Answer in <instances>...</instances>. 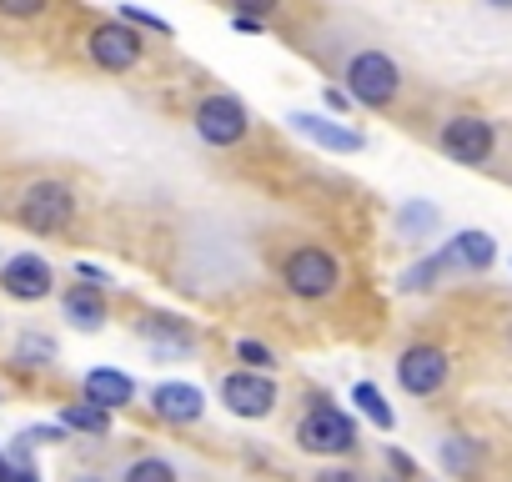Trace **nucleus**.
<instances>
[{
	"label": "nucleus",
	"instance_id": "obj_32",
	"mask_svg": "<svg viewBox=\"0 0 512 482\" xmlns=\"http://www.w3.org/2000/svg\"><path fill=\"white\" fill-rule=\"evenodd\" d=\"M322 101L332 106V116H347V111H352V96H347L342 86H327V91H322Z\"/></svg>",
	"mask_w": 512,
	"mask_h": 482
},
{
	"label": "nucleus",
	"instance_id": "obj_27",
	"mask_svg": "<svg viewBox=\"0 0 512 482\" xmlns=\"http://www.w3.org/2000/svg\"><path fill=\"white\" fill-rule=\"evenodd\" d=\"M71 432L61 427V422H31V427H21L16 437H11V447H26V452H36V447H51V442H66Z\"/></svg>",
	"mask_w": 512,
	"mask_h": 482
},
{
	"label": "nucleus",
	"instance_id": "obj_31",
	"mask_svg": "<svg viewBox=\"0 0 512 482\" xmlns=\"http://www.w3.org/2000/svg\"><path fill=\"white\" fill-rule=\"evenodd\" d=\"M382 457H387V467H392V477H407V482L417 477V462H412V457H407L402 447H387Z\"/></svg>",
	"mask_w": 512,
	"mask_h": 482
},
{
	"label": "nucleus",
	"instance_id": "obj_2",
	"mask_svg": "<svg viewBox=\"0 0 512 482\" xmlns=\"http://www.w3.org/2000/svg\"><path fill=\"white\" fill-rule=\"evenodd\" d=\"M292 442H297L302 452H312V457H352V452L362 447V427H357L352 412H342V407L322 392V397H312V407L297 417Z\"/></svg>",
	"mask_w": 512,
	"mask_h": 482
},
{
	"label": "nucleus",
	"instance_id": "obj_8",
	"mask_svg": "<svg viewBox=\"0 0 512 482\" xmlns=\"http://www.w3.org/2000/svg\"><path fill=\"white\" fill-rule=\"evenodd\" d=\"M216 397H221V407H226L231 417H241V422H262V417L277 412V402H282V382H277L272 372L236 367V372H226V377L216 382Z\"/></svg>",
	"mask_w": 512,
	"mask_h": 482
},
{
	"label": "nucleus",
	"instance_id": "obj_5",
	"mask_svg": "<svg viewBox=\"0 0 512 482\" xmlns=\"http://www.w3.org/2000/svg\"><path fill=\"white\" fill-rule=\"evenodd\" d=\"M191 131L201 136V146H211V151H231V146H241V141L251 136V111H246L241 96H231V91H211V96L196 101V111H191Z\"/></svg>",
	"mask_w": 512,
	"mask_h": 482
},
{
	"label": "nucleus",
	"instance_id": "obj_35",
	"mask_svg": "<svg viewBox=\"0 0 512 482\" xmlns=\"http://www.w3.org/2000/svg\"><path fill=\"white\" fill-rule=\"evenodd\" d=\"M482 6H492V11H512V0H482Z\"/></svg>",
	"mask_w": 512,
	"mask_h": 482
},
{
	"label": "nucleus",
	"instance_id": "obj_6",
	"mask_svg": "<svg viewBox=\"0 0 512 482\" xmlns=\"http://www.w3.org/2000/svg\"><path fill=\"white\" fill-rule=\"evenodd\" d=\"M437 151H442L447 161H457V166L482 171V166H492V156H497V121H487V116H477V111H457V116H447V121L437 126Z\"/></svg>",
	"mask_w": 512,
	"mask_h": 482
},
{
	"label": "nucleus",
	"instance_id": "obj_16",
	"mask_svg": "<svg viewBox=\"0 0 512 482\" xmlns=\"http://www.w3.org/2000/svg\"><path fill=\"white\" fill-rule=\"evenodd\" d=\"M61 317H66L76 332H101V327L111 322V302H106V292H96V287H86V282H71V287L61 292Z\"/></svg>",
	"mask_w": 512,
	"mask_h": 482
},
{
	"label": "nucleus",
	"instance_id": "obj_25",
	"mask_svg": "<svg viewBox=\"0 0 512 482\" xmlns=\"http://www.w3.org/2000/svg\"><path fill=\"white\" fill-rule=\"evenodd\" d=\"M116 16H121L126 26H136L141 36H161V41H171V36H176V26H171L166 16H156V11H141V6H131V0H126V6H121Z\"/></svg>",
	"mask_w": 512,
	"mask_h": 482
},
{
	"label": "nucleus",
	"instance_id": "obj_24",
	"mask_svg": "<svg viewBox=\"0 0 512 482\" xmlns=\"http://www.w3.org/2000/svg\"><path fill=\"white\" fill-rule=\"evenodd\" d=\"M0 482H41V467L31 462L26 447L0 442Z\"/></svg>",
	"mask_w": 512,
	"mask_h": 482
},
{
	"label": "nucleus",
	"instance_id": "obj_14",
	"mask_svg": "<svg viewBox=\"0 0 512 482\" xmlns=\"http://www.w3.org/2000/svg\"><path fill=\"white\" fill-rule=\"evenodd\" d=\"M437 252H442L447 272L482 277V272H492V262H497V241H492V231H477V226H467V231H452V236L442 241Z\"/></svg>",
	"mask_w": 512,
	"mask_h": 482
},
{
	"label": "nucleus",
	"instance_id": "obj_19",
	"mask_svg": "<svg viewBox=\"0 0 512 482\" xmlns=\"http://www.w3.org/2000/svg\"><path fill=\"white\" fill-rule=\"evenodd\" d=\"M352 407L362 412V422H372L377 432H397V412H392V402H387V392L377 387V382H352Z\"/></svg>",
	"mask_w": 512,
	"mask_h": 482
},
{
	"label": "nucleus",
	"instance_id": "obj_22",
	"mask_svg": "<svg viewBox=\"0 0 512 482\" xmlns=\"http://www.w3.org/2000/svg\"><path fill=\"white\" fill-rule=\"evenodd\" d=\"M442 277H452V272H447V262H442V252H427L422 262H412V267L397 277V287H402L407 297H422V292H432Z\"/></svg>",
	"mask_w": 512,
	"mask_h": 482
},
{
	"label": "nucleus",
	"instance_id": "obj_4",
	"mask_svg": "<svg viewBox=\"0 0 512 482\" xmlns=\"http://www.w3.org/2000/svg\"><path fill=\"white\" fill-rule=\"evenodd\" d=\"M282 287L297 302H332L342 292V262L337 252L317 247V241H302L282 257Z\"/></svg>",
	"mask_w": 512,
	"mask_h": 482
},
{
	"label": "nucleus",
	"instance_id": "obj_18",
	"mask_svg": "<svg viewBox=\"0 0 512 482\" xmlns=\"http://www.w3.org/2000/svg\"><path fill=\"white\" fill-rule=\"evenodd\" d=\"M56 422H61L71 437H96V442H101V437H111V412H106V407H96V402H86V397H81V402H66Z\"/></svg>",
	"mask_w": 512,
	"mask_h": 482
},
{
	"label": "nucleus",
	"instance_id": "obj_28",
	"mask_svg": "<svg viewBox=\"0 0 512 482\" xmlns=\"http://www.w3.org/2000/svg\"><path fill=\"white\" fill-rule=\"evenodd\" d=\"M51 11V0H0V21H16V26H31Z\"/></svg>",
	"mask_w": 512,
	"mask_h": 482
},
{
	"label": "nucleus",
	"instance_id": "obj_1",
	"mask_svg": "<svg viewBox=\"0 0 512 482\" xmlns=\"http://www.w3.org/2000/svg\"><path fill=\"white\" fill-rule=\"evenodd\" d=\"M402 86H407L402 66H397L387 51H377V46L352 51L347 66H342V91H347L352 106H362V111H392L397 96H402Z\"/></svg>",
	"mask_w": 512,
	"mask_h": 482
},
{
	"label": "nucleus",
	"instance_id": "obj_34",
	"mask_svg": "<svg viewBox=\"0 0 512 482\" xmlns=\"http://www.w3.org/2000/svg\"><path fill=\"white\" fill-rule=\"evenodd\" d=\"M231 31H241V36H267V21H256V16H231Z\"/></svg>",
	"mask_w": 512,
	"mask_h": 482
},
{
	"label": "nucleus",
	"instance_id": "obj_37",
	"mask_svg": "<svg viewBox=\"0 0 512 482\" xmlns=\"http://www.w3.org/2000/svg\"><path fill=\"white\" fill-rule=\"evenodd\" d=\"M507 347H512V317H507Z\"/></svg>",
	"mask_w": 512,
	"mask_h": 482
},
{
	"label": "nucleus",
	"instance_id": "obj_3",
	"mask_svg": "<svg viewBox=\"0 0 512 482\" xmlns=\"http://www.w3.org/2000/svg\"><path fill=\"white\" fill-rule=\"evenodd\" d=\"M76 211H81V196H76V186L61 181V176L31 181V186L21 191V201H16V221H21V231H31V236H66V231L76 226Z\"/></svg>",
	"mask_w": 512,
	"mask_h": 482
},
{
	"label": "nucleus",
	"instance_id": "obj_36",
	"mask_svg": "<svg viewBox=\"0 0 512 482\" xmlns=\"http://www.w3.org/2000/svg\"><path fill=\"white\" fill-rule=\"evenodd\" d=\"M71 482H101V477H96V472H76Z\"/></svg>",
	"mask_w": 512,
	"mask_h": 482
},
{
	"label": "nucleus",
	"instance_id": "obj_10",
	"mask_svg": "<svg viewBox=\"0 0 512 482\" xmlns=\"http://www.w3.org/2000/svg\"><path fill=\"white\" fill-rule=\"evenodd\" d=\"M0 292H6L11 302H26V307L46 302L56 292V272L41 252H16V257L0 262Z\"/></svg>",
	"mask_w": 512,
	"mask_h": 482
},
{
	"label": "nucleus",
	"instance_id": "obj_11",
	"mask_svg": "<svg viewBox=\"0 0 512 482\" xmlns=\"http://www.w3.org/2000/svg\"><path fill=\"white\" fill-rule=\"evenodd\" d=\"M136 332H141V342H146L156 357H166V362H186V357L201 347V332H196L186 317H176V312H146V317L136 322Z\"/></svg>",
	"mask_w": 512,
	"mask_h": 482
},
{
	"label": "nucleus",
	"instance_id": "obj_7",
	"mask_svg": "<svg viewBox=\"0 0 512 482\" xmlns=\"http://www.w3.org/2000/svg\"><path fill=\"white\" fill-rule=\"evenodd\" d=\"M81 46H86V61H91L96 71H106V76H126V71H136L141 56H146V36H141L136 26H126L121 16L96 21V26L81 36Z\"/></svg>",
	"mask_w": 512,
	"mask_h": 482
},
{
	"label": "nucleus",
	"instance_id": "obj_20",
	"mask_svg": "<svg viewBox=\"0 0 512 482\" xmlns=\"http://www.w3.org/2000/svg\"><path fill=\"white\" fill-rule=\"evenodd\" d=\"M442 226V211L432 206V201H402V211H397V231H402V241H412V247H417V241H432V231Z\"/></svg>",
	"mask_w": 512,
	"mask_h": 482
},
{
	"label": "nucleus",
	"instance_id": "obj_30",
	"mask_svg": "<svg viewBox=\"0 0 512 482\" xmlns=\"http://www.w3.org/2000/svg\"><path fill=\"white\" fill-rule=\"evenodd\" d=\"M76 282H86V287L106 292V287H111V272H106V267H96V262H76Z\"/></svg>",
	"mask_w": 512,
	"mask_h": 482
},
{
	"label": "nucleus",
	"instance_id": "obj_23",
	"mask_svg": "<svg viewBox=\"0 0 512 482\" xmlns=\"http://www.w3.org/2000/svg\"><path fill=\"white\" fill-rule=\"evenodd\" d=\"M121 482H181V472H176L171 457H161V452H141V457H131V462L121 467Z\"/></svg>",
	"mask_w": 512,
	"mask_h": 482
},
{
	"label": "nucleus",
	"instance_id": "obj_29",
	"mask_svg": "<svg viewBox=\"0 0 512 482\" xmlns=\"http://www.w3.org/2000/svg\"><path fill=\"white\" fill-rule=\"evenodd\" d=\"M226 11L231 16H256V21H267L282 11V0H226Z\"/></svg>",
	"mask_w": 512,
	"mask_h": 482
},
{
	"label": "nucleus",
	"instance_id": "obj_9",
	"mask_svg": "<svg viewBox=\"0 0 512 482\" xmlns=\"http://www.w3.org/2000/svg\"><path fill=\"white\" fill-rule=\"evenodd\" d=\"M392 372H397V387L407 397H422L427 402V397H437L452 382V352L437 347V342H412V347L397 352Z\"/></svg>",
	"mask_w": 512,
	"mask_h": 482
},
{
	"label": "nucleus",
	"instance_id": "obj_13",
	"mask_svg": "<svg viewBox=\"0 0 512 482\" xmlns=\"http://www.w3.org/2000/svg\"><path fill=\"white\" fill-rule=\"evenodd\" d=\"M146 402H151V412H156L166 427H191V422L206 417V392H201L196 382H181V377L156 382Z\"/></svg>",
	"mask_w": 512,
	"mask_h": 482
},
{
	"label": "nucleus",
	"instance_id": "obj_15",
	"mask_svg": "<svg viewBox=\"0 0 512 482\" xmlns=\"http://www.w3.org/2000/svg\"><path fill=\"white\" fill-rule=\"evenodd\" d=\"M136 377L131 372H121V367H86L81 372V397L86 402H96V407H106V412H121V407H131L136 402Z\"/></svg>",
	"mask_w": 512,
	"mask_h": 482
},
{
	"label": "nucleus",
	"instance_id": "obj_21",
	"mask_svg": "<svg viewBox=\"0 0 512 482\" xmlns=\"http://www.w3.org/2000/svg\"><path fill=\"white\" fill-rule=\"evenodd\" d=\"M56 357H61L56 337H41V332H21V337H16V347H11V362H16V367H26V372L56 367Z\"/></svg>",
	"mask_w": 512,
	"mask_h": 482
},
{
	"label": "nucleus",
	"instance_id": "obj_26",
	"mask_svg": "<svg viewBox=\"0 0 512 482\" xmlns=\"http://www.w3.org/2000/svg\"><path fill=\"white\" fill-rule=\"evenodd\" d=\"M236 362L251 367V372H277V367H282L277 352H272L267 342H256V337H236Z\"/></svg>",
	"mask_w": 512,
	"mask_h": 482
},
{
	"label": "nucleus",
	"instance_id": "obj_12",
	"mask_svg": "<svg viewBox=\"0 0 512 482\" xmlns=\"http://www.w3.org/2000/svg\"><path fill=\"white\" fill-rule=\"evenodd\" d=\"M287 126H292L302 141H312V146H322V151H332V156H357V151L367 146V136H362V131H352L342 116H322V111H287Z\"/></svg>",
	"mask_w": 512,
	"mask_h": 482
},
{
	"label": "nucleus",
	"instance_id": "obj_17",
	"mask_svg": "<svg viewBox=\"0 0 512 482\" xmlns=\"http://www.w3.org/2000/svg\"><path fill=\"white\" fill-rule=\"evenodd\" d=\"M437 462L452 472V477H477L482 472V442L467 437V432H447L437 442Z\"/></svg>",
	"mask_w": 512,
	"mask_h": 482
},
{
	"label": "nucleus",
	"instance_id": "obj_33",
	"mask_svg": "<svg viewBox=\"0 0 512 482\" xmlns=\"http://www.w3.org/2000/svg\"><path fill=\"white\" fill-rule=\"evenodd\" d=\"M312 482H367L362 472H352V467H322Z\"/></svg>",
	"mask_w": 512,
	"mask_h": 482
}]
</instances>
